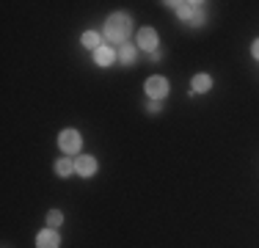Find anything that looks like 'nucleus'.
Instances as JSON below:
<instances>
[{"instance_id":"39448f33","label":"nucleus","mask_w":259,"mask_h":248,"mask_svg":"<svg viewBox=\"0 0 259 248\" xmlns=\"http://www.w3.org/2000/svg\"><path fill=\"white\" fill-rule=\"evenodd\" d=\"M36 248H61V234L55 229H41L36 234Z\"/></svg>"},{"instance_id":"ddd939ff","label":"nucleus","mask_w":259,"mask_h":248,"mask_svg":"<svg viewBox=\"0 0 259 248\" xmlns=\"http://www.w3.org/2000/svg\"><path fill=\"white\" fill-rule=\"evenodd\" d=\"M61 223H64V213H61V210H50V213H47V226L58 229Z\"/></svg>"},{"instance_id":"7ed1b4c3","label":"nucleus","mask_w":259,"mask_h":248,"mask_svg":"<svg viewBox=\"0 0 259 248\" xmlns=\"http://www.w3.org/2000/svg\"><path fill=\"white\" fill-rule=\"evenodd\" d=\"M144 91L149 94V99H157V102H160V99L168 94V80H165V77H149L144 83Z\"/></svg>"},{"instance_id":"f257e3e1","label":"nucleus","mask_w":259,"mask_h":248,"mask_svg":"<svg viewBox=\"0 0 259 248\" xmlns=\"http://www.w3.org/2000/svg\"><path fill=\"white\" fill-rule=\"evenodd\" d=\"M130 30H133V17L124 14V11L110 14L108 22H105V45H110V47L127 45V42H130Z\"/></svg>"},{"instance_id":"423d86ee","label":"nucleus","mask_w":259,"mask_h":248,"mask_svg":"<svg viewBox=\"0 0 259 248\" xmlns=\"http://www.w3.org/2000/svg\"><path fill=\"white\" fill-rule=\"evenodd\" d=\"M165 6H171V9L180 14V20H188L190 22L201 11V6H204V3H165Z\"/></svg>"},{"instance_id":"20e7f679","label":"nucleus","mask_w":259,"mask_h":248,"mask_svg":"<svg viewBox=\"0 0 259 248\" xmlns=\"http://www.w3.org/2000/svg\"><path fill=\"white\" fill-rule=\"evenodd\" d=\"M138 50H146V53H155L157 50V30L155 28H141L138 30Z\"/></svg>"},{"instance_id":"6e6552de","label":"nucleus","mask_w":259,"mask_h":248,"mask_svg":"<svg viewBox=\"0 0 259 248\" xmlns=\"http://www.w3.org/2000/svg\"><path fill=\"white\" fill-rule=\"evenodd\" d=\"M116 55H119V53H116V50L110 47V45H102V47H97V50H94V61H97V66H110V64L116 61Z\"/></svg>"},{"instance_id":"0eeeda50","label":"nucleus","mask_w":259,"mask_h":248,"mask_svg":"<svg viewBox=\"0 0 259 248\" xmlns=\"http://www.w3.org/2000/svg\"><path fill=\"white\" fill-rule=\"evenodd\" d=\"M75 174H80V177H94V174H97V160L91 157V154L77 157L75 160Z\"/></svg>"},{"instance_id":"f03ea898","label":"nucleus","mask_w":259,"mask_h":248,"mask_svg":"<svg viewBox=\"0 0 259 248\" xmlns=\"http://www.w3.org/2000/svg\"><path fill=\"white\" fill-rule=\"evenodd\" d=\"M58 146H61V152H64V154H77L80 146H83V138H80L77 130H61Z\"/></svg>"},{"instance_id":"f8f14e48","label":"nucleus","mask_w":259,"mask_h":248,"mask_svg":"<svg viewBox=\"0 0 259 248\" xmlns=\"http://www.w3.org/2000/svg\"><path fill=\"white\" fill-rule=\"evenodd\" d=\"M135 50H138V47H133L130 42L119 47V58H121V64H133V61H135Z\"/></svg>"},{"instance_id":"dca6fc26","label":"nucleus","mask_w":259,"mask_h":248,"mask_svg":"<svg viewBox=\"0 0 259 248\" xmlns=\"http://www.w3.org/2000/svg\"><path fill=\"white\" fill-rule=\"evenodd\" d=\"M251 55H254V58L259 61V39L254 42V45H251Z\"/></svg>"},{"instance_id":"4468645a","label":"nucleus","mask_w":259,"mask_h":248,"mask_svg":"<svg viewBox=\"0 0 259 248\" xmlns=\"http://www.w3.org/2000/svg\"><path fill=\"white\" fill-rule=\"evenodd\" d=\"M201 22H204V9H201V11H199V14H196V17H193V20H190V25H193V28H199V25H201Z\"/></svg>"},{"instance_id":"9d476101","label":"nucleus","mask_w":259,"mask_h":248,"mask_svg":"<svg viewBox=\"0 0 259 248\" xmlns=\"http://www.w3.org/2000/svg\"><path fill=\"white\" fill-rule=\"evenodd\" d=\"M80 45H83V47H89V50H97V47H102L105 42H102V36L97 33V30H85V33H83V39H80Z\"/></svg>"},{"instance_id":"1a4fd4ad","label":"nucleus","mask_w":259,"mask_h":248,"mask_svg":"<svg viewBox=\"0 0 259 248\" xmlns=\"http://www.w3.org/2000/svg\"><path fill=\"white\" fill-rule=\"evenodd\" d=\"M212 89V77L209 74H193V80H190V94H207V91Z\"/></svg>"},{"instance_id":"9b49d317","label":"nucleus","mask_w":259,"mask_h":248,"mask_svg":"<svg viewBox=\"0 0 259 248\" xmlns=\"http://www.w3.org/2000/svg\"><path fill=\"white\" fill-rule=\"evenodd\" d=\"M55 174H58V177H69V174H75V160L58 157L55 160Z\"/></svg>"},{"instance_id":"2eb2a0df","label":"nucleus","mask_w":259,"mask_h":248,"mask_svg":"<svg viewBox=\"0 0 259 248\" xmlns=\"http://www.w3.org/2000/svg\"><path fill=\"white\" fill-rule=\"evenodd\" d=\"M146 110H149V113H155V116H157V113H160V102H157V99H152V102L146 105Z\"/></svg>"}]
</instances>
